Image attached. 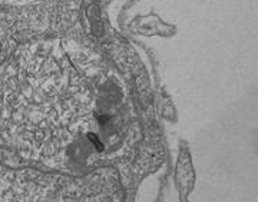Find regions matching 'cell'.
Wrapping results in <instances>:
<instances>
[{"label": "cell", "mask_w": 258, "mask_h": 202, "mask_svg": "<svg viewBox=\"0 0 258 202\" xmlns=\"http://www.w3.org/2000/svg\"><path fill=\"white\" fill-rule=\"evenodd\" d=\"M0 202H122L111 171L86 175L39 172L0 165Z\"/></svg>", "instance_id": "obj_2"}, {"label": "cell", "mask_w": 258, "mask_h": 202, "mask_svg": "<svg viewBox=\"0 0 258 202\" xmlns=\"http://www.w3.org/2000/svg\"><path fill=\"white\" fill-rule=\"evenodd\" d=\"M23 108L12 129L13 144L30 159L68 169L98 158L109 145L93 116L88 82L62 52L43 45L25 76Z\"/></svg>", "instance_id": "obj_1"}]
</instances>
